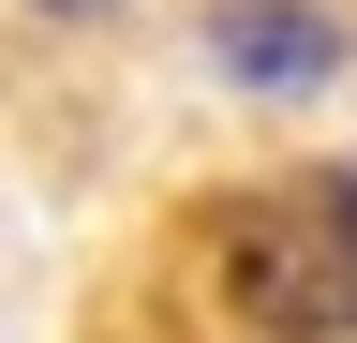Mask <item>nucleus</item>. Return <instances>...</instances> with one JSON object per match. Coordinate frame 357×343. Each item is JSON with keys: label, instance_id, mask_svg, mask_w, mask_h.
I'll return each mask as SVG.
<instances>
[{"label": "nucleus", "instance_id": "2", "mask_svg": "<svg viewBox=\"0 0 357 343\" xmlns=\"http://www.w3.org/2000/svg\"><path fill=\"white\" fill-rule=\"evenodd\" d=\"M208 60L238 90H328L342 75V15L328 0H208Z\"/></svg>", "mask_w": 357, "mask_h": 343}, {"label": "nucleus", "instance_id": "1", "mask_svg": "<svg viewBox=\"0 0 357 343\" xmlns=\"http://www.w3.org/2000/svg\"><path fill=\"white\" fill-rule=\"evenodd\" d=\"M208 269H223V298H238L268 343H342V328H357V194H268V209H223Z\"/></svg>", "mask_w": 357, "mask_h": 343}, {"label": "nucleus", "instance_id": "3", "mask_svg": "<svg viewBox=\"0 0 357 343\" xmlns=\"http://www.w3.org/2000/svg\"><path fill=\"white\" fill-rule=\"evenodd\" d=\"M60 15H89V0H60Z\"/></svg>", "mask_w": 357, "mask_h": 343}]
</instances>
